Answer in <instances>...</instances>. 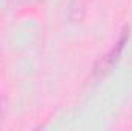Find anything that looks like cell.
<instances>
[{
    "instance_id": "obj_2",
    "label": "cell",
    "mask_w": 132,
    "mask_h": 131,
    "mask_svg": "<svg viewBox=\"0 0 132 131\" xmlns=\"http://www.w3.org/2000/svg\"><path fill=\"white\" fill-rule=\"evenodd\" d=\"M0 117H2V108H0Z\"/></svg>"
},
{
    "instance_id": "obj_1",
    "label": "cell",
    "mask_w": 132,
    "mask_h": 131,
    "mask_svg": "<svg viewBox=\"0 0 132 131\" xmlns=\"http://www.w3.org/2000/svg\"><path fill=\"white\" fill-rule=\"evenodd\" d=\"M128 39H129V26H125V28L121 30V33H120V37H118L117 43H115L104 56H101L98 60H97V63H95L94 69H92V77H94V79L104 77V76L114 68V65L118 62V59H120V56H121L125 46L128 45Z\"/></svg>"
}]
</instances>
